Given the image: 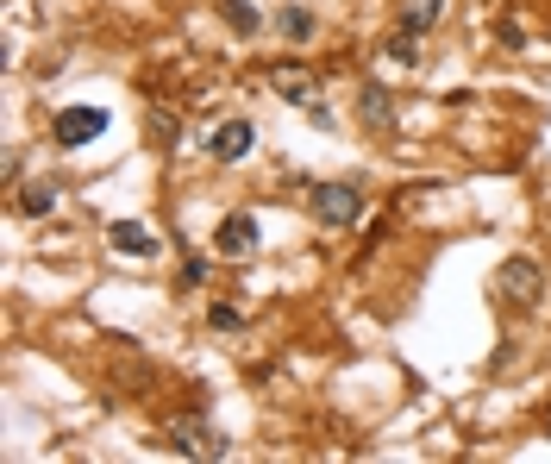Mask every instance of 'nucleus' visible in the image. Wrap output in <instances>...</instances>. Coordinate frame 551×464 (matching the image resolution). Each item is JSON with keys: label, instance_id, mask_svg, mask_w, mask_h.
<instances>
[{"label": "nucleus", "instance_id": "f257e3e1", "mask_svg": "<svg viewBox=\"0 0 551 464\" xmlns=\"http://www.w3.org/2000/svg\"><path fill=\"white\" fill-rule=\"evenodd\" d=\"M307 201H314V220L320 226H357V214H364V189L357 182H307Z\"/></svg>", "mask_w": 551, "mask_h": 464}, {"label": "nucleus", "instance_id": "f03ea898", "mask_svg": "<svg viewBox=\"0 0 551 464\" xmlns=\"http://www.w3.org/2000/svg\"><path fill=\"white\" fill-rule=\"evenodd\" d=\"M495 289H501V301L508 308H539L545 301V270L533 264V258H501V270H495Z\"/></svg>", "mask_w": 551, "mask_h": 464}, {"label": "nucleus", "instance_id": "7ed1b4c3", "mask_svg": "<svg viewBox=\"0 0 551 464\" xmlns=\"http://www.w3.org/2000/svg\"><path fill=\"white\" fill-rule=\"evenodd\" d=\"M107 132V107H63L57 113V120H51V138H57V145L63 151H82V145H94V138H101Z\"/></svg>", "mask_w": 551, "mask_h": 464}, {"label": "nucleus", "instance_id": "20e7f679", "mask_svg": "<svg viewBox=\"0 0 551 464\" xmlns=\"http://www.w3.org/2000/svg\"><path fill=\"white\" fill-rule=\"evenodd\" d=\"M176 452L188 458H232V439L207 421H176Z\"/></svg>", "mask_w": 551, "mask_h": 464}, {"label": "nucleus", "instance_id": "39448f33", "mask_svg": "<svg viewBox=\"0 0 551 464\" xmlns=\"http://www.w3.org/2000/svg\"><path fill=\"white\" fill-rule=\"evenodd\" d=\"M207 151H213V164H245V157L257 151V126L251 120H226L207 138Z\"/></svg>", "mask_w": 551, "mask_h": 464}, {"label": "nucleus", "instance_id": "423d86ee", "mask_svg": "<svg viewBox=\"0 0 551 464\" xmlns=\"http://www.w3.org/2000/svg\"><path fill=\"white\" fill-rule=\"evenodd\" d=\"M107 245L119 251V258H157V251H163V239H157L145 220H113L107 226Z\"/></svg>", "mask_w": 551, "mask_h": 464}, {"label": "nucleus", "instance_id": "0eeeda50", "mask_svg": "<svg viewBox=\"0 0 551 464\" xmlns=\"http://www.w3.org/2000/svg\"><path fill=\"white\" fill-rule=\"evenodd\" d=\"M213 251L220 258H251L257 251V214H226L220 232H213Z\"/></svg>", "mask_w": 551, "mask_h": 464}, {"label": "nucleus", "instance_id": "6e6552de", "mask_svg": "<svg viewBox=\"0 0 551 464\" xmlns=\"http://www.w3.org/2000/svg\"><path fill=\"white\" fill-rule=\"evenodd\" d=\"M357 120H364L370 132H395V88L364 82L357 88Z\"/></svg>", "mask_w": 551, "mask_h": 464}, {"label": "nucleus", "instance_id": "1a4fd4ad", "mask_svg": "<svg viewBox=\"0 0 551 464\" xmlns=\"http://www.w3.org/2000/svg\"><path fill=\"white\" fill-rule=\"evenodd\" d=\"M270 88L289 107H314L320 101V82H314V69H295V63H282V69H270Z\"/></svg>", "mask_w": 551, "mask_h": 464}, {"label": "nucleus", "instance_id": "9d476101", "mask_svg": "<svg viewBox=\"0 0 551 464\" xmlns=\"http://www.w3.org/2000/svg\"><path fill=\"white\" fill-rule=\"evenodd\" d=\"M439 13H445V0H407L401 19H395V32L401 38H426V32L439 26Z\"/></svg>", "mask_w": 551, "mask_h": 464}, {"label": "nucleus", "instance_id": "9b49d317", "mask_svg": "<svg viewBox=\"0 0 551 464\" xmlns=\"http://www.w3.org/2000/svg\"><path fill=\"white\" fill-rule=\"evenodd\" d=\"M276 32H282V38H289V44H307V38H314V32H320V19H314V13H307V7H295V0H289V7H282V13H276Z\"/></svg>", "mask_w": 551, "mask_h": 464}, {"label": "nucleus", "instance_id": "f8f14e48", "mask_svg": "<svg viewBox=\"0 0 551 464\" xmlns=\"http://www.w3.org/2000/svg\"><path fill=\"white\" fill-rule=\"evenodd\" d=\"M213 7H220V19H226V26H232L238 38H251V32L263 26V13L251 7V0H213Z\"/></svg>", "mask_w": 551, "mask_h": 464}, {"label": "nucleus", "instance_id": "ddd939ff", "mask_svg": "<svg viewBox=\"0 0 551 464\" xmlns=\"http://www.w3.org/2000/svg\"><path fill=\"white\" fill-rule=\"evenodd\" d=\"M19 214H32V220H44V214H57V182H32V189L19 195Z\"/></svg>", "mask_w": 551, "mask_h": 464}, {"label": "nucleus", "instance_id": "4468645a", "mask_svg": "<svg viewBox=\"0 0 551 464\" xmlns=\"http://www.w3.org/2000/svg\"><path fill=\"white\" fill-rule=\"evenodd\" d=\"M495 38H501V51H526V26H520L514 13H501V19H495Z\"/></svg>", "mask_w": 551, "mask_h": 464}, {"label": "nucleus", "instance_id": "2eb2a0df", "mask_svg": "<svg viewBox=\"0 0 551 464\" xmlns=\"http://www.w3.org/2000/svg\"><path fill=\"white\" fill-rule=\"evenodd\" d=\"M207 327L213 333H238L245 320H238V308H226V301H220V308H207Z\"/></svg>", "mask_w": 551, "mask_h": 464}, {"label": "nucleus", "instance_id": "dca6fc26", "mask_svg": "<svg viewBox=\"0 0 551 464\" xmlns=\"http://www.w3.org/2000/svg\"><path fill=\"white\" fill-rule=\"evenodd\" d=\"M382 51H389V63H401V69H407V63L420 57V51H414V38H401V32H395L389 44H382Z\"/></svg>", "mask_w": 551, "mask_h": 464}, {"label": "nucleus", "instance_id": "f3484780", "mask_svg": "<svg viewBox=\"0 0 551 464\" xmlns=\"http://www.w3.org/2000/svg\"><path fill=\"white\" fill-rule=\"evenodd\" d=\"M201 283H207V264L188 258V264H182V289H201Z\"/></svg>", "mask_w": 551, "mask_h": 464}]
</instances>
